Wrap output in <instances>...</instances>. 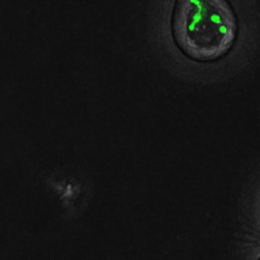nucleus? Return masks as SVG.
Listing matches in <instances>:
<instances>
[{
  "instance_id": "nucleus-2",
  "label": "nucleus",
  "mask_w": 260,
  "mask_h": 260,
  "mask_svg": "<svg viewBox=\"0 0 260 260\" xmlns=\"http://www.w3.org/2000/svg\"><path fill=\"white\" fill-rule=\"evenodd\" d=\"M259 260H260V259H259Z\"/></svg>"
},
{
  "instance_id": "nucleus-1",
  "label": "nucleus",
  "mask_w": 260,
  "mask_h": 260,
  "mask_svg": "<svg viewBox=\"0 0 260 260\" xmlns=\"http://www.w3.org/2000/svg\"><path fill=\"white\" fill-rule=\"evenodd\" d=\"M237 18L228 0H176L172 36L187 57L217 61L231 52L237 38Z\"/></svg>"
}]
</instances>
